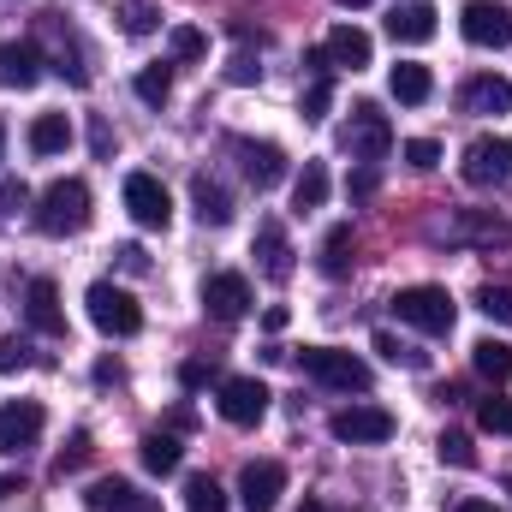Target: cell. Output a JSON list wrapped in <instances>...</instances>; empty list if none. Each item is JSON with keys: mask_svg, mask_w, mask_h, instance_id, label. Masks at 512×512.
Here are the masks:
<instances>
[{"mask_svg": "<svg viewBox=\"0 0 512 512\" xmlns=\"http://www.w3.org/2000/svg\"><path fill=\"white\" fill-rule=\"evenodd\" d=\"M203 310H209L215 322H239V316L251 310V280H245V274H209V280H203Z\"/></svg>", "mask_w": 512, "mask_h": 512, "instance_id": "cell-14", "label": "cell"}, {"mask_svg": "<svg viewBox=\"0 0 512 512\" xmlns=\"http://www.w3.org/2000/svg\"><path fill=\"white\" fill-rule=\"evenodd\" d=\"M280 495H286V465H280V459H251V465L239 471V501L251 512H274Z\"/></svg>", "mask_w": 512, "mask_h": 512, "instance_id": "cell-12", "label": "cell"}, {"mask_svg": "<svg viewBox=\"0 0 512 512\" xmlns=\"http://www.w3.org/2000/svg\"><path fill=\"white\" fill-rule=\"evenodd\" d=\"M6 495H18V477H0V501H6Z\"/></svg>", "mask_w": 512, "mask_h": 512, "instance_id": "cell-49", "label": "cell"}, {"mask_svg": "<svg viewBox=\"0 0 512 512\" xmlns=\"http://www.w3.org/2000/svg\"><path fill=\"white\" fill-rule=\"evenodd\" d=\"M352 197H370L376 191V167H364V173H352V185H346Z\"/></svg>", "mask_w": 512, "mask_h": 512, "instance_id": "cell-47", "label": "cell"}, {"mask_svg": "<svg viewBox=\"0 0 512 512\" xmlns=\"http://www.w3.org/2000/svg\"><path fill=\"white\" fill-rule=\"evenodd\" d=\"M120 268H126V274H149V256H143V245H120Z\"/></svg>", "mask_w": 512, "mask_h": 512, "instance_id": "cell-45", "label": "cell"}, {"mask_svg": "<svg viewBox=\"0 0 512 512\" xmlns=\"http://www.w3.org/2000/svg\"><path fill=\"white\" fill-rule=\"evenodd\" d=\"M352 256H358V239H352V221H340V227H328V233H322V251H316V268H322L328 280H346V274H352Z\"/></svg>", "mask_w": 512, "mask_h": 512, "instance_id": "cell-22", "label": "cell"}, {"mask_svg": "<svg viewBox=\"0 0 512 512\" xmlns=\"http://www.w3.org/2000/svg\"><path fill=\"white\" fill-rule=\"evenodd\" d=\"M120 24H126V36H149V30H161V6L155 0H120Z\"/></svg>", "mask_w": 512, "mask_h": 512, "instance_id": "cell-34", "label": "cell"}, {"mask_svg": "<svg viewBox=\"0 0 512 512\" xmlns=\"http://www.w3.org/2000/svg\"><path fill=\"white\" fill-rule=\"evenodd\" d=\"M191 203H197V221H203V227H227V221H233V197H227V185L209 179V173L191 179Z\"/></svg>", "mask_w": 512, "mask_h": 512, "instance_id": "cell-23", "label": "cell"}, {"mask_svg": "<svg viewBox=\"0 0 512 512\" xmlns=\"http://www.w3.org/2000/svg\"><path fill=\"white\" fill-rule=\"evenodd\" d=\"M459 30H465L471 48H507L512 42V12L501 0H471V6L459 12Z\"/></svg>", "mask_w": 512, "mask_h": 512, "instance_id": "cell-9", "label": "cell"}, {"mask_svg": "<svg viewBox=\"0 0 512 512\" xmlns=\"http://www.w3.org/2000/svg\"><path fill=\"white\" fill-rule=\"evenodd\" d=\"M477 423H483L489 435H507V441H512V399H501V393L477 399Z\"/></svg>", "mask_w": 512, "mask_h": 512, "instance_id": "cell-37", "label": "cell"}, {"mask_svg": "<svg viewBox=\"0 0 512 512\" xmlns=\"http://www.w3.org/2000/svg\"><path fill=\"white\" fill-rule=\"evenodd\" d=\"M453 239H483V245H512V227H507V221H483V215H459Z\"/></svg>", "mask_w": 512, "mask_h": 512, "instance_id": "cell-32", "label": "cell"}, {"mask_svg": "<svg viewBox=\"0 0 512 512\" xmlns=\"http://www.w3.org/2000/svg\"><path fill=\"white\" fill-rule=\"evenodd\" d=\"M167 48H173V60H203L209 54V36L197 24H173L167 30Z\"/></svg>", "mask_w": 512, "mask_h": 512, "instance_id": "cell-35", "label": "cell"}, {"mask_svg": "<svg viewBox=\"0 0 512 512\" xmlns=\"http://www.w3.org/2000/svg\"><path fill=\"white\" fill-rule=\"evenodd\" d=\"M179 382H185V387H209V382L221 387V376H215V364H185V370H179Z\"/></svg>", "mask_w": 512, "mask_h": 512, "instance_id": "cell-44", "label": "cell"}, {"mask_svg": "<svg viewBox=\"0 0 512 512\" xmlns=\"http://www.w3.org/2000/svg\"><path fill=\"white\" fill-rule=\"evenodd\" d=\"M239 155H245V173H251L256 191H274L280 179H286V155H280V143H239Z\"/></svg>", "mask_w": 512, "mask_h": 512, "instance_id": "cell-21", "label": "cell"}, {"mask_svg": "<svg viewBox=\"0 0 512 512\" xmlns=\"http://www.w3.org/2000/svg\"><path fill=\"white\" fill-rule=\"evenodd\" d=\"M0 149H6V126H0Z\"/></svg>", "mask_w": 512, "mask_h": 512, "instance_id": "cell-52", "label": "cell"}, {"mask_svg": "<svg viewBox=\"0 0 512 512\" xmlns=\"http://www.w3.org/2000/svg\"><path fill=\"white\" fill-rule=\"evenodd\" d=\"M387 90H393V102H405V108H423V102H429V90H435V78H429V66H417V60H399V66L387 72Z\"/></svg>", "mask_w": 512, "mask_h": 512, "instance_id": "cell-24", "label": "cell"}, {"mask_svg": "<svg viewBox=\"0 0 512 512\" xmlns=\"http://www.w3.org/2000/svg\"><path fill=\"white\" fill-rule=\"evenodd\" d=\"M298 108H304V120H322V114L334 108V78H316V84L304 90V102H298Z\"/></svg>", "mask_w": 512, "mask_h": 512, "instance_id": "cell-39", "label": "cell"}, {"mask_svg": "<svg viewBox=\"0 0 512 512\" xmlns=\"http://www.w3.org/2000/svg\"><path fill=\"white\" fill-rule=\"evenodd\" d=\"M334 441H352V447H382V441H393V411L387 405H346V411H334Z\"/></svg>", "mask_w": 512, "mask_h": 512, "instance_id": "cell-8", "label": "cell"}, {"mask_svg": "<svg viewBox=\"0 0 512 512\" xmlns=\"http://www.w3.org/2000/svg\"><path fill=\"white\" fill-rule=\"evenodd\" d=\"M393 316H399L405 328L441 340V334H453V316H459V310H453L447 286H399V292H393Z\"/></svg>", "mask_w": 512, "mask_h": 512, "instance_id": "cell-2", "label": "cell"}, {"mask_svg": "<svg viewBox=\"0 0 512 512\" xmlns=\"http://www.w3.org/2000/svg\"><path fill=\"white\" fill-rule=\"evenodd\" d=\"M72 149V120L66 114H36L30 120V155H66Z\"/></svg>", "mask_w": 512, "mask_h": 512, "instance_id": "cell-26", "label": "cell"}, {"mask_svg": "<svg viewBox=\"0 0 512 512\" xmlns=\"http://www.w3.org/2000/svg\"><path fill=\"white\" fill-rule=\"evenodd\" d=\"M298 512H334V507H322V501H304V507H298Z\"/></svg>", "mask_w": 512, "mask_h": 512, "instance_id": "cell-50", "label": "cell"}, {"mask_svg": "<svg viewBox=\"0 0 512 512\" xmlns=\"http://www.w3.org/2000/svg\"><path fill=\"white\" fill-rule=\"evenodd\" d=\"M167 96H173V66H143V72H137V102L161 108Z\"/></svg>", "mask_w": 512, "mask_h": 512, "instance_id": "cell-33", "label": "cell"}, {"mask_svg": "<svg viewBox=\"0 0 512 512\" xmlns=\"http://www.w3.org/2000/svg\"><path fill=\"white\" fill-rule=\"evenodd\" d=\"M507 489H512V483H507Z\"/></svg>", "mask_w": 512, "mask_h": 512, "instance_id": "cell-53", "label": "cell"}, {"mask_svg": "<svg viewBox=\"0 0 512 512\" xmlns=\"http://www.w3.org/2000/svg\"><path fill=\"white\" fill-rule=\"evenodd\" d=\"M387 36L405 42V48L429 42V36H435V6H429V0H405V6H393V12H387Z\"/></svg>", "mask_w": 512, "mask_h": 512, "instance_id": "cell-17", "label": "cell"}, {"mask_svg": "<svg viewBox=\"0 0 512 512\" xmlns=\"http://www.w3.org/2000/svg\"><path fill=\"white\" fill-rule=\"evenodd\" d=\"M90 149H96V155H114V131L102 126V120L90 126Z\"/></svg>", "mask_w": 512, "mask_h": 512, "instance_id": "cell-46", "label": "cell"}, {"mask_svg": "<svg viewBox=\"0 0 512 512\" xmlns=\"http://www.w3.org/2000/svg\"><path fill=\"white\" fill-rule=\"evenodd\" d=\"M477 310L489 316V322H501V328H512V286H477Z\"/></svg>", "mask_w": 512, "mask_h": 512, "instance_id": "cell-36", "label": "cell"}, {"mask_svg": "<svg viewBox=\"0 0 512 512\" xmlns=\"http://www.w3.org/2000/svg\"><path fill=\"white\" fill-rule=\"evenodd\" d=\"M42 66H48V54H42L36 36L0 42V84H6V90H36V84H42Z\"/></svg>", "mask_w": 512, "mask_h": 512, "instance_id": "cell-13", "label": "cell"}, {"mask_svg": "<svg viewBox=\"0 0 512 512\" xmlns=\"http://www.w3.org/2000/svg\"><path fill=\"white\" fill-rule=\"evenodd\" d=\"M84 459H90V435H84V429H78V435H72V441H66V453H60V459H54V477H66V471H78V465H84Z\"/></svg>", "mask_w": 512, "mask_h": 512, "instance_id": "cell-42", "label": "cell"}, {"mask_svg": "<svg viewBox=\"0 0 512 512\" xmlns=\"http://www.w3.org/2000/svg\"><path fill=\"white\" fill-rule=\"evenodd\" d=\"M435 453H441V465H453V471H471V465H477V447H471L465 429H441Z\"/></svg>", "mask_w": 512, "mask_h": 512, "instance_id": "cell-31", "label": "cell"}, {"mask_svg": "<svg viewBox=\"0 0 512 512\" xmlns=\"http://www.w3.org/2000/svg\"><path fill=\"white\" fill-rule=\"evenodd\" d=\"M387 149H393V126H387V114L376 108V102H358V108H352V126H346V155L364 161V167H376Z\"/></svg>", "mask_w": 512, "mask_h": 512, "instance_id": "cell-6", "label": "cell"}, {"mask_svg": "<svg viewBox=\"0 0 512 512\" xmlns=\"http://www.w3.org/2000/svg\"><path fill=\"white\" fill-rule=\"evenodd\" d=\"M376 352H382L387 364H405V370H423V352H411V346H399L387 328H376Z\"/></svg>", "mask_w": 512, "mask_h": 512, "instance_id": "cell-38", "label": "cell"}, {"mask_svg": "<svg viewBox=\"0 0 512 512\" xmlns=\"http://www.w3.org/2000/svg\"><path fill=\"white\" fill-rule=\"evenodd\" d=\"M256 268L280 286V280H292V245H286V227L280 221H262L256 227Z\"/></svg>", "mask_w": 512, "mask_h": 512, "instance_id": "cell-18", "label": "cell"}, {"mask_svg": "<svg viewBox=\"0 0 512 512\" xmlns=\"http://www.w3.org/2000/svg\"><path fill=\"white\" fill-rule=\"evenodd\" d=\"M459 173H465V185H477V191L507 185V179H512V137H471V149H465Z\"/></svg>", "mask_w": 512, "mask_h": 512, "instance_id": "cell-5", "label": "cell"}, {"mask_svg": "<svg viewBox=\"0 0 512 512\" xmlns=\"http://www.w3.org/2000/svg\"><path fill=\"white\" fill-rule=\"evenodd\" d=\"M298 370L322 387H340V393H370V364L352 358V352H340V346H304Z\"/></svg>", "mask_w": 512, "mask_h": 512, "instance_id": "cell-3", "label": "cell"}, {"mask_svg": "<svg viewBox=\"0 0 512 512\" xmlns=\"http://www.w3.org/2000/svg\"><path fill=\"white\" fill-rule=\"evenodd\" d=\"M143 465H149L155 477H173V471L185 465V447H179L173 435H161V429H149V435H143Z\"/></svg>", "mask_w": 512, "mask_h": 512, "instance_id": "cell-28", "label": "cell"}, {"mask_svg": "<svg viewBox=\"0 0 512 512\" xmlns=\"http://www.w3.org/2000/svg\"><path fill=\"white\" fill-rule=\"evenodd\" d=\"M84 227H90V185L84 179H54L36 197V233L66 239V233H84Z\"/></svg>", "mask_w": 512, "mask_h": 512, "instance_id": "cell-1", "label": "cell"}, {"mask_svg": "<svg viewBox=\"0 0 512 512\" xmlns=\"http://www.w3.org/2000/svg\"><path fill=\"white\" fill-rule=\"evenodd\" d=\"M42 30H48V36L60 42V54H54L60 66H54V72H60L66 84H90V66H84V48H78V36H72V24H66V12H48V24H42Z\"/></svg>", "mask_w": 512, "mask_h": 512, "instance_id": "cell-19", "label": "cell"}, {"mask_svg": "<svg viewBox=\"0 0 512 512\" xmlns=\"http://www.w3.org/2000/svg\"><path fill=\"white\" fill-rule=\"evenodd\" d=\"M84 304H90V322H96L102 334H114V340H131V334L143 328L137 298H131L126 286H114V280H96V286L84 292Z\"/></svg>", "mask_w": 512, "mask_h": 512, "instance_id": "cell-4", "label": "cell"}, {"mask_svg": "<svg viewBox=\"0 0 512 512\" xmlns=\"http://www.w3.org/2000/svg\"><path fill=\"white\" fill-rule=\"evenodd\" d=\"M42 429H48V411H42L36 399H6V405H0V453L36 447Z\"/></svg>", "mask_w": 512, "mask_h": 512, "instance_id": "cell-11", "label": "cell"}, {"mask_svg": "<svg viewBox=\"0 0 512 512\" xmlns=\"http://www.w3.org/2000/svg\"><path fill=\"white\" fill-rule=\"evenodd\" d=\"M340 6H370V0H340Z\"/></svg>", "mask_w": 512, "mask_h": 512, "instance_id": "cell-51", "label": "cell"}, {"mask_svg": "<svg viewBox=\"0 0 512 512\" xmlns=\"http://www.w3.org/2000/svg\"><path fill=\"white\" fill-rule=\"evenodd\" d=\"M370 54H376V42H370L358 24H340V30L328 36V60H334V66H352V72H364V66H370Z\"/></svg>", "mask_w": 512, "mask_h": 512, "instance_id": "cell-25", "label": "cell"}, {"mask_svg": "<svg viewBox=\"0 0 512 512\" xmlns=\"http://www.w3.org/2000/svg\"><path fill=\"white\" fill-rule=\"evenodd\" d=\"M24 364H30V340L0 334V376H12V370H24Z\"/></svg>", "mask_w": 512, "mask_h": 512, "instance_id": "cell-40", "label": "cell"}, {"mask_svg": "<svg viewBox=\"0 0 512 512\" xmlns=\"http://www.w3.org/2000/svg\"><path fill=\"white\" fill-rule=\"evenodd\" d=\"M453 512H501V507H495V501H477V495H465Z\"/></svg>", "mask_w": 512, "mask_h": 512, "instance_id": "cell-48", "label": "cell"}, {"mask_svg": "<svg viewBox=\"0 0 512 512\" xmlns=\"http://www.w3.org/2000/svg\"><path fill=\"white\" fill-rule=\"evenodd\" d=\"M471 370L489 376L495 387L512 382V340H477V346H471Z\"/></svg>", "mask_w": 512, "mask_h": 512, "instance_id": "cell-27", "label": "cell"}, {"mask_svg": "<svg viewBox=\"0 0 512 512\" xmlns=\"http://www.w3.org/2000/svg\"><path fill=\"white\" fill-rule=\"evenodd\" d=\"M24 316H30V328H36V334H48V340H60V334H66V310H60V286H54V280H30V286H24Z\"/></svg>", "mask_w": 512, "mask_h": 512, "instance_id": "cell-16", "label": "cell"}, {"mask_svg": "<svg viewBox=\"0 0 512 512\" xmlns=\"http://www.w3.org/2000/svg\"><path fill=\"white\" fill-rule=\"evenodd\" d=\"M126 209L137 227H155V233L173 221V197H167V185L155 173H126Z\"/></svg>", "mask_w": 512, "mask_h": 512, "instance_id": "cell-10", "label": "cell"}, {"mask_svg": "<svg viewBox=\"0 0 512 512\" xmlns=\"http://www.w3.org/2000/svg\"><path fill=\"white\" fill-rule=\"evenodd\" d=\"M185 512H227V489L215 477H185Z\"/></svg>", "mask_w": 512, "mask_h": 512, "instance_id": "cell-30", "label": "cell"}, {"mask_svg": "<svg viewBox=\"0 0 512 512\" xmlns=\"http://www.w3.org/2000/svg\"><path fill=\"white\" fill-rule=\"evenodd\" d=\"M227 78H233V84H256V78H262V66H256L251 54H233V66H227Z\"/></svg>", "mask_w": 512, "mask_h": 512, "instance_id": "cell-43", "label": "cell"}, {"mask_svg": "<svg viewBox=\"0 0 512 512\" xmlns=\"http://www.w3.org/2000/svg\"><path fill=\"white\" fill-rule=\"evenodd\" d=\"M268 382H256V376H221V417L233 423V429H256L262 417H268Z\"/></svg>", "mask_w": 512, "mask_h": 512, "instance_id": "cell-7", "label": "cell"}, {"mask_svg": "<svg viewBox=\"0 0 512 512\" xmlns=\"http://www.w3.org/2000/svg\"><path fill=\"white\" fill-rule=\"evenodd\" d=\"M459 102H465V114H512V84L495 78V72H483V78H471L459 90Z\"/></svg>", "mask_w": 512, "mask_h": 512, "instance_id": "cell-20", "label": "cell"}, {"mask_svg": "<svg viewBox=\"0 0 512 512\" xmlns=\"http://www.w3.org/2000/svg\"><path fill=\"white\" fill-rule=\"evenodd\" d=\"M90 512H161V501L155 495H143L137 483H126V477H102V483H90Z\"/></svg>", "mask_w": 512, "mask_h": 512, "instance_id": "cell-15", "label": "cell"}, {"mask_svg": "<svg viewBox=\"0 0 512 512\" xmlns=\"http://www.w3.org/2000/svg\"><path fill=\"white\" fill-rule=\"evenodd\" d=\"M292 203L298 209H322L328 203V167L322 161H304V173L292 179Z\"/></svg>", "mask_w": 512, "mask_h": 512, "instance_id": "cell-29", "label": "cell"}, {"mask_svg": "<svg viewBox=\"0 0 512 512\" xmlns=\"http://www.w3.org/2000/svg\"><path fill=\"white\" fill-rule=\"evenodd\" d=\"M405 161H411L417 173H429V167L441 161V143H435V137H411V143H405Z\"/></svg>", "mask_w": 512, "mask_h": 512, "instance_id": "cell-41", "label": "cell"}]
</instances>
